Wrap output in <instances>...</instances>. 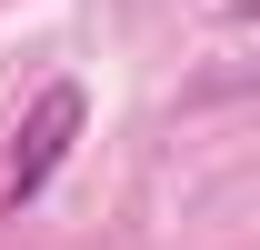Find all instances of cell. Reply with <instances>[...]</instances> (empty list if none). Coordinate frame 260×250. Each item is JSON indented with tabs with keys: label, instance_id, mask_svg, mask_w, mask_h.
I'll list each match as a JSON object with an SVG mask.
<instances>
[{
	"label": "cell",
	"instance_id": "cell-1",
	"mask_svg": "<svg viewBox=\"0 0 260 250\" xmlns=\"http://www.w3.org/2000/svg\"><path fill=\"white\" fill-rule=\"evenodd\" d=\"M80 130H90V90L80 80H40L30 110L10 120V150H0V210H30L40 190L60 180V160L80 150Z\"/></svg>",
	"mask_w": 260,
	"mask_h": 250
},
{
	"label": "cell",
	"instance_id": "cell-2",
	"mask_svg": "<svg viewBox=\"0 0 260 250\" xmlns=\"http://www.w3.org/2000/svg\"><path fill=\"white\" fill-rule=\"evenodd\" d=\"M220 10H230V20H260V0H220Z\"/></svg>",
	"mask_w": 260,
	"mask_h": 250
}]
</instances>
